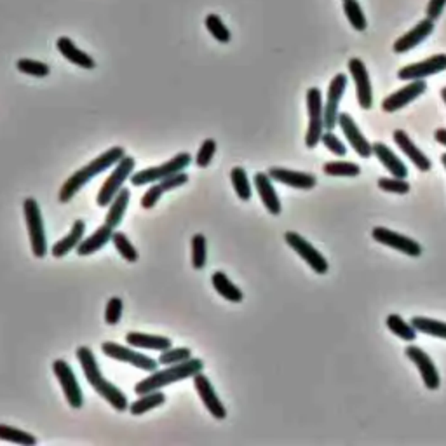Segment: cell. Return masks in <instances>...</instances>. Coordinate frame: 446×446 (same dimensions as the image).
<instances>
[{"instance_id": "cell-1", "label": "cell", "mask_w": 446, "mask_h": 446, "mask_svg": "<svg viewBox=\"0 0 446 446\" xmlns=\"http://www.w3.org/2000/svg\"><path fill=\"white\" fill-rule=\"evenodd\" d=\"M77 360H79L80 366H82V371L84 375H86L89 386H91L99 396L105 397L110 405L114 406L115 410H119V412H124V410L129 408L128 397L122 394V390L119 389V387H115L114 384H110L108 380L102 375L91 349L89 347L77 349Z\"/></svg>"}, {"instance_id": "cell-2", "label": "cell", "mask_w": 446, "mask_h": 446, "mask_svg": "<svg viewBox=\"0 0 446 446\" xmlns=\"http://www.w3.org/2000/svg\"><path fill=\"white\" fill-rule=\"evenodd\" d=\"M124 155H126L124 148L114 147L110 148V150H106L105 154L98 155L95 161H91V163L86 164L84 167L77 169L75 173H73L72 176L63 183V187H61L60 196H58L60 202H69V200L72 199V197L75 196V193L79 192L87 182H91L93 178L98 176L99 173H103V171L108 169V167L115 166Z\"/></svg>"}, {"instance_id": "cell-3", "label": "cell", "mask_w": 446, "mask_h": 446, "mask_svg": "<svg viewBox=\"0 0 446 446\" xmlns=\"http://www.w3.org/2000/svg\"><path fill=\"white\" fill-rule=\"evenodd\" d=\"M204 368V363L200 360H192L190 357L189 361H183V363H178L169 366L167 370L163 371H152L150 377H147L145 380L138 382L134 386V392L137 394H147L152 392V390H159L161 387L169 386V384L180 382V380H185V378L193 377L196 373L202 371Z\"/></svg>"}, {"instance_id": "cell-4", "label": "cell", "mask_w": 446, "mask_h": 446, "mask_svg": "<svg viewBox=\"0 0 446 446\" xmlns=\"http://www.w3.org/2000/svg\"><path fill=\"white\" fill-rule=\"evenodd\" d=\"M190 163H192V157H190V154L182 152V154L174 155L173 159L167 161V163H164V164H161V166L147 167V169H141V171H138V173L131 174V183L134 187H141V185H147V183L161 182V180L171 176V174H176V173H180V171L187 169Z\"/></svg>"}, {"instance_id": "cell-5", "label": "cell", "mask_w": 446, "mask_h": 446, "mask_svg": "<svg viewBox=\"0 0 446 446\" xmlns=\"http://www.w3.org/2000/svg\"><path fill=\"white\" fill-rule=\"evenodd\" d=\"M307 112H309V128L305 134L307 148L318 147L325 134V106L322 96L318 87H310L307 91Z\"/></svg>"}, {"instance_id": "cell-6", "label": "cell", "mask_w": 446, "mask_h": 446, "mask_svg": "<svg viewBox=\"0 0 446 446\" xmlns=\"http://www.w3.org/2000/svg\"><path fill=\"white\" fill-rule=\"evenodd\" d=\"M25 220H27L28 235H30L32 253L37 258H44L47 253V239H46V228H44V222H42L40 208H38L37 200L28 197L23 204Z\"/></svg>"}, {"instance_id": "cell-7", "label": "cell", "mask_w": 446, "mask_h": 446, "mask_svg": "<svg viewBox=\"0 0 446 446\" xmlns=\"http://www.w3.org/2000/svg\"><path fill=\"white\" fill-rule=\"evenodd\" d=\"M134 164H137L134 163V159L129 157V155H124V157L119 161L115 169L112 171V174H110L108 178H106L105 183H103L102 189H99L98 197H96V204H98L99 208H105V206H108L110 202L114 200V197L117 196L119 190L122 189V183H124L126 180L132 174Z\"/></svg>"}, {"instance_id": "cell-8", "label": "cell", "mask_w": 446, "mask_h": 446, "mask_svg": "<svg viewBox=\"0 0 446 446\" xmlns=\"http://www.w3.org/2000/svg\"><path fill=\"white\" fill-rule=\"evenodd\" d=\"M53 371L56 375L58 382H60L61 389H63L64 397L69 401V405L72 408H82L84 397L82 390H80L79 382H77V377L73 373V370L70 368V364L63 360H56L53 364Z\"/></svg>"}, {"instance_id": "cell-9", "label": "cell", "mask_w": 446, "mask_h": 446, "mask_svg": "<svg viewBox=\"0 0 446 446\" xmlns=\"http://www.w3.org/2000/svg\"><path fill=\"white\" fill-rule=\"evenodd\" d=\"M284 239H286L287 246L292 248L295 253H298L300 257L309 263V267L314 270V272L318 274L328 272V261H326V258L322 257V255L319 253V251L316 250L307 239H303L302 235L296 234V232H286V234H284Z\"/></svg>"}, {"instance_id": "cell-10", "label": "cell", "mask_w": 446, "mask_h": 446, "mask_svg": "<svg viewBox=\"0 0 446 446\" xmlns=\"http://www.w3.org/2000/svg\"><path fill=\"white\" fill-rule=\"evenodd\" d=\"M103 354L112 357V360L122 361V363H128L131 366H137L140 370L145 371H155L157 370V361L148 357V355L140 354L137 351H131L129 347H124V345L114 344V342H105L102 344Z\"/></svg>"}, {"instance_id": "cell-11", "label": "cell", "mask_w": 446, "mask_h": 446, "mask_svg": "<svg viewBox=\"0 0 446 446\" xmlns=\"http://www.w3.org/2000/svg\"><path fill=\"white\" fill-rule=\"evenodd\" d=\"M349 72L355 84V93H357V103L363 110H370L373 105V91H371L370 75H368L366 64L360 58H352L349 61Z\"/></svg>"}, {"instance_id": "cell-12", "label": "cell", "mask_w": 446, "mask_h": 446, "mask_svg": "<svg viewBox=\"0 0 446 446\" xmlns=\"http://www.w3.org/2000/svg\"><path fill=\"white\" fill-rule=\"evenodd\" d=\"M347 89V77L344 73H338L331 79L328 89V99L325 105V128L326 131H333L338 124V105Z\"/></svg>"}, {"instance_id": "cell-13", "label": "cell", "mask_w": 446, "mask_h": 446, "mask_svg": "<svg viewBox=\"0 0 446 446\" xmlns=\"http://www.w3.org/2000/svg\"><path fill=\"white\" fill-rule=\"evenodd\" d=\"M446 70V54H434V56L427 58V60L419 61V63L408 64L397 72V77L401 80H419L431 77L434 73L445 72Z\"/></svg>"}, {"instance_id": "cell-14", "label": "cell", "mask_w": 446, "mask_h": 446, "mask_svg": "<svg viewBox=\"0 0 446 446\" xmlns=\"http://www.w3.org/2000/svg\"><path fill=\"white\" fill-rule=\"evenodd\" d=\"M371 235H373L375 241L380 242V244H386V246L394 248V250L408 255V257H420V255H422V246H420L419 242L406 237V235H401L397 234V232L389 231V228L377 227L373 228Z\"/></svg>"}, {"instance_id": "cell-15", "label": "cell", "mask_w": 446, "mask_h": 446, "mask_svg": "<svg viewBox=\"0 0 446 446\" xmlns=\"http://www.w3.org/2000/svg\"><path fill=\"white\" fill-rule=\"evenodd\" d=\"M427 89V84L425 80L419 79V80H410L408 86H405L403 89L396 91L394 95L387 96L386 99L382 102V110L386 114H394L397 110H401L403 106H406L408 103H412L413 99L419 98L420 95H423Z\"/></svg>"}, {"instance_id": "cell-16", "label": "cell", "mask_w": 446, "mask_h": 446, "mask_svg": "<svg viewBox=\"0 0 446 446\" xmlns=\"http://www.w3.org/2000/svg\"><path fill=\"white\" fill-rule=\"evenodd\" d=\"M193 387H196L197 394H199L200 401L204 403V406L208 408V412L215 416L216 420H223L227 416V410L222 405L220 397L216 396L215 389H213L211 382L206 375H202V371L193 375Z\"/></svg>"}, {"instance_id": "cell-17", "label": "cell", "mask_w": 446, "mask_h": 446, "mask_svg": "<svg viewBox=\"0 0 446 446\" xmlns=\"http://www.w3.org/2000/svg\"><path fill=\"white\" fill-rule=\"evenodd\" d=\"M338 126L344 131L345 138H347L351 147L355 150V154L363 157V159H368V157L373 155V145H370V141L364 138V134L361 132V129L357 128V124H355L351 115L338 114Z\"/></svg>"}, {"instance_id": "cell-18", "label": "cell", "mask_w": 446, "mask_h": 446, "mask_svg": "<svg viewBox=\"0 0 446 446\" xmlns=\"http://www.w3.org/2000/svg\"><path fill=\"white\" fill-rule=\"evenodd\" d=\"M405 352H406V355H408V360H412L413 363L416 364V368H419L425 387H427L429 390L439 389V384H441V380H439V373H438V370H436L432 360L429 357L427 352H423L422 349L415 347V345H410V347H406Z\"/></svg>"}, {"instance_id": "cell-19", "label": "cell", "mask_w": 446, "mask_h": 446, "mask_svg": "<svg viewBox=\"0 0 446 446\" xmlns=\"http://www.w3.org/2000/svg\"><path fill=\"white\" fill-rule=\"evenodd\" d=\"M434 32V21L429 18L422 19L419 25H415V27L412 28V30L408 32V34H405L403 37L397 38L396 42H394V53L397 54H403V53H408V51H412L413 47H416L419 44H422L425 38L429 37V35Z\"/></svg>"}, {"instance_id": "cell-20", "label": "cell", "mask_w": 446, "mask_h": 446, "mask_svg": "<svg viewBox=\"0 0 446 446\" xmlns=\"http://www.w3.org/2000/svg\"><path fill=\"white\" fill-rule=\"evenodd\" d=\"M269 176L272 178L274 182L283 183V185L293 187V189L300 190H310L314 189L318 183V178L310 173H300V171L292 169H283V167H272L269 169Z\"/></svg>"}, {"instance_id": "cell-21", "label": "cell", "mask_w": 446, "mask_h": 446, "mask_svg": "<svg viewBox=\"0 0 446 446\" xmlns=\"http://www.w3.org/2000/svg\"><path fill=\"white\" fill-rule=\"evenodd\" d=\"M255 187L257 192L260 196L261 202L267 208V211L270 215H279L281 213V200L277 197L276 189L272 185V178L269 176V173H257L255 174Z\"/></svg>"}, {"instance_id": "cell-22", "label": "cell", "mask_w": 446, "mask_h": 446, "mask_svg": "<svg viewBox=\"0 0 446 446\" xmlns=\"http://www.w3.org/2000/svg\"><path fill=\"white\" fill-rule=\"evenodd\" d=\"M394 141H396L397 147L401 148V152L408 157L410 161H412L413 164H415L416 167H419L420 171H429L431 169V161H429L427 155H423L422 150H419V147H416L415 143H413L412 140H410V137L406 134L403 129H397V131H394Z\"/></svg>"}, {"instance_id": "cell-23", "label": "cell", "mask_w": 446, "mask_h": 446, "mask_svg": "<svg viewBox=\"0 0 446 446\" xmlns=\"http://www.w3.org/2000/svg\"><path fill=\"white\" fill-rule=\"evenodd\" d=\"M56 47H58V51L61 53V56L67 58V60H69L70 63L77 64V67H80V69L93 70L96 67L95 60H93V58L89 56L87 53L80 51L79 47H77L75 44H73L72 38L60 37L56 40Z\"/></svg>"}, {"instance_id": "cell-24", "label": "cell", "mask_w": 446, "mask_h": 446, "mask_svg": "<svg viewBox=\"0 0 446 446\" xmlns=\"http://www.w3.org/2000/svg\"><path fill=\"white\" fill-rule=\"evenodd\" d=\"M373 155L377 157L380 163L384 164V167L386 169L390 171V174L396 178H406L408 176V169H406L405 163L397 157L396 154H394L392 150H390L387 145L384 143H375L373 145Z\"/></svg>"}, {"instance_id": "cell-25", "label": "cell", "mask_w": 446, "mask_h": 446, "mask_svg": "<svg viewBox=\"0 0 446 446\" xmlns=\"http://www.w3.org/2000/svg\"><path fill=\"white\" fill-rule=\"evenodd\" d=\"M112 234H114V228L110 227V225H106V223H103L95 234H91L87 239L80 241V244L77 246V255L87 257V255L96 253V251H99L105 246L106 242L112 241Z\"/></svg>"}, {"instance_id": "cell-26", "label": "cell", "mask_w": 446, "mask_h": 446, "mask_svg": "<svg viewBox=\"0 0 446 446\" xmlns=\"http://www.w3.org/2000/svg\"><path fill=\"white\" fill-rule=\"evenodd\" d=\"M126 342L131 347L140 349H152V351H166V349L173 347V342L167 337H157V335H147V333L129 331L126 335Z\"/></svg>"}, {"instance_id": "cell-27", "label": "cell", "mask_w": 446, "mask_h": 446, "mask_svg": "<svg viewBox=\"0 0 446 446\" xmlns=\"http://www.w3.org/2000/svg\"><path fill=\"white\" fill-rule=\"evenodd\" d=\"M84 232H86V223H84L82 220H77V222L73 223L70 234L67 235V237L60 239V241L53 246L51 253H53L56 258H63L64 255H69L70 251L75 250V248L79 246L80 241H82L84 237Z\"/></svg>"}, {"instance_id": "cell-28", "label": "cell", "mask_w": 446, "mask_h": 446, "mask_svg": "<svg viewBox=\"0 0 446 446\" xmlns=\"http://www.w3.org/2000/svg\"><path fill=\"white\" fill-rule=\"evenodd\" d=\"M129 199H131V192H129V189H121L117 196L114 197V200L108 204V213H106L105 223L114 228V231L121 225L122 218H124V213L126 209H128Z\"/></svg>"}, {"instance_id": "cell-29", "label": "cell", "mask_w": 446, "mask_h": 446, "mask_svg": "<svg viewBox=\"0 0 446 446\" xmlns=\"http://www.w3.org/2000/svg\"><path fill=\"white\" fill-rule=\"evenodd\" d=\"M211 283H213V287L216 290V293H218V295H222L225 300H228V302L239 303V302H242V298H244V295H242L241 290H239V287L235 286L231 279H228L227 274L225 272L213 274Z\"/></svg>"}, {"instance_id": "cell-30", "label": "cell", "mask_w": 446, "mask_h": 446, "mask_svg": "<svg viewBox=\"0 0 446 446\" xmlns=\"http://www.w3.org/2000/svg\"><path fill=\"white\" fill-rule=\"evenodd\" d=\"M164 401H166V396L163 392L152 390L150 394H141L140 399L129 405V412H131V415H143V413L164 405Z\"/></svg>"}, {"instance_id": "cell-31", "label": "cell", "mask_w": 446, "mask_h": 446, "mask_svg": "<svg viewBox=\"0 0 446 446\" xmlns=\"http://www.w3.org/2000/svg\"><path fill=\"white\" fill-rule=\"evenodd\" d=\"M412 325L416 331L425 333V335H431V337L436 338H445L446 340V322L429 318H413Z\"/></svg>"}, {"instance_id": "cell-32", "label": "cell", "mask_w": 446, "mask_h": 446, "mask_svg": "<svg viewBox=\"0 0 446 446\" xmlns=\"http://www.w3.org/2000/svg\"><path fill=\"white\" fill-rule=\"evenodd\" d=\"M344 12L347 16L349 23L352 25V28L357 32L366 30V16H364L363 9H361L357 0H344Z\"/></svg>"}, {"instance_id": "cell-33", "label": "cell", "mask_w": 446, "mask_h": 446, "mask_svg": "<svg viewBox=\"0 0 446 446\" xmlns=\"http://www.w3.org/2000/svg\"><path fill=\"white\" fill-rule=\"evenodd\" d=\"M387 328L406 342H413L416 338V329L413 328V325L405 322V319L397 314H390L387 318Z\"/></svg>"}, {"instance_id": "cell-34", "label": "cell", "mask_w": 446, "mask_h": 446, "mask_svg": "<svg viewBox=\"0 0 446 446\" xmlns=\"http://www.w3.org/2000/svg\"><path fill=\"white\" fill-rule=\"evenodd\" d=\"M0 439H2V441L14 443V445L25 446H32L37 443V439L32 434H28V432L19 431V429L11 427V425H4V423H0Z\"/></svg>"}, {"instance_id": "cell-35", "label": "cell", "mask_w": 446, "mask_h": 446, "mask_svg": "<svg viewBox=\"0 0 446 446\" xmlns=\"http://www.w3.org/2000/svg\"><path fill=\"white\" fill-rule=\"evenodd\" d=\"M112 242H114L115 250H117L119 253H121V257L124 258L126 261L132 263V261L138 260L137 248L132 246V242L129 241L128 235H126L124 232L114 231V234H112Z\"/></svg>"}, {"instance_id": "cell-36", "label": "cell", "mask_w": 446, "mask_h": 446, "mask_svg": "<svg viewBox=\"0 0 446 446\" xmlns=\"http://www.w3.org/2000/svg\"><path fill=\"white\" fill-rule=\"evenodd\" d=\"M204 25H206V30H208L209 34H211L213 37L220 42V44H228V42H231V38H232L231 30L225 27V23H223L220 16L208 14L206 16Z\"/></svg>"}, {"instance_id": "cell-37", "label": "cell", "mask_w": 446, "mask_h": 446, "mask_svg": "<svg viewBox=\"0 0 446 446\" xmlns=\"http://www.w3.org/2000/svg\"><path fill=\"white\" fill-rule=\"evenodd\" d=\"M231 180L232 185H234L235 193H237L239 199L242 200H250L251 199V185L250 180H248L246 171L242 169V167H234L231 171Z\"/></svg>"}, {"instance_id": "cell-38", "label": "cell", "mask_w": 446, "mask_h": 446, "mask_svg": "<svg viewBox=\"0 0 446 446\" xmlns=\"http://www.w3.org/2000/svg\"><path fill=\"white\" fill-rule=\"evenodd\" d=\"M328 176H360L361 167L355 163H344V161H333V163H326L322 167Z\"/></svg>"}, {"instance_id": "cell-39", "label": "cell", "mask_w": 446, "mask_h": 446, "mask_svg": "<svg viewBox=\"0 0 446 446\" xmlns=\"http://www.w3.org/2000/svg\"><path fill=\"white\" fill-rule=\"evenodd\" d=\"M16 69H18L21 73H27V75H34V77H47L51 72L49 64L47 63L28 60V58H21V60H18Z\"/></svg>"}, {"instance_id": "cell-40", "label": "cell", "mask_w": 446, "mask_h": 446, "mask_svg": "<svg viewBox=\"0 0 446 446\" xmlns=\"http://www.w3.org/2000/svg\"><path fill=\"white\" fill-rule=\"evenodd\" d=\"M206 260H208L206 237L202 234H196L192 237V267L197 270L204 269Z\"/></svg>"}, {"instance_id": "cell-41", "label": "cell", "mask_w": 446, "mask_h": 446, "mask_svg": "<svg viewBox=\"0 0 446 446\" xmlns=\"http://www.w3.org/2000/svg\"><path fill=\"white\" fill-rule=\"evenodd\" d=\"M190 355H192V351L187 347H178V349H166V351H163V354H161L159 357V363L161 364H169V366H173V364H178V363H183V361H189Z\"/></svg>"}, {"instance_id": "cell-42", "label": "cell", "mask_w": 446, "mask_h": 446, "mask_svg": "<svg viewBox=\"0 0 446 446\" xmlns=\"http://www.w3.org/2000/svg\"><path fill=\"white\" fill-rule=\"evenodd\" d=\"M378 187L384 192L390 193H406L410 192V183L406 182V178H380L378 180Z\"/></svg>"}, {"instance_id": "cell-43", "label": "cell", "mask_w": 446, "mask_h": 446, "mask_svg": "<svg viewBox=\"0 0 446 446\" xmlns=\"http://www.w3.org/2000/svg\"><path fill=\"white\" fill-rule=\"evenodd\" d=\"M215 152H216V141L213 140V138H208L206 141H202V145H200L199 152H197V157H196L197 166L208 167L209 164H211Z\"/></svg>"}, {"instance_id": "cell-44", "label": "cell", "mask_w": 446, "mask_h": 446, "mask_svg": "<svg viewBox=\"0 0 446 446\" xmlns=\"http://www.w3.org/2000/svg\"><path fill=\"white\" fill-rule=\"evenodd\" d=\"M121 316H122V300L117 298V296H114V298H110L108 303H106V309H105L106 325L110 326L117 325V322L121 321Z\"/></svg>"}, {"instance_id": "cell-45", "label": "cell", "mask_w": 446, "mask_h": 446, "mask_svg": "<svg viewBox=\"0 0 446 446\" xmlns=\"http://www.w3.org/2000/svg\"><path fill=\"white\" fill-rule=\"evenodd\" d=\"M321 141L325 143V147L331 152V154H335V155L347 154V147H345V145L342 143L337 137H335V134H333V131H326L325 134H322Z\"/></svg>"}, {"instance_id": "cell-46", "label": "cell", "mask_w": 446, "mask_h": 446, "mask_svg": "<svg viewBox=\"0 0 446 446\" xmlns=\"http://www.w3.org/2000/svg\"><path fill=\"white\" fill-rule=\"evenodd\" d=\"M163 193H164V190L159 183L152 185L150 189L143 193V197H141V208H145V209L154 208V206L159 202L161 197H163Z\"/></svg>"}, {"instance_id": "cell-47", "label": "cell", "mask_w": 446, "mask_h": 446, "mask_svg": "<svg viewBox=\"0 0 446 446\" xmlns=\"http://www.w3.org/2000/svg\"><path fill=\"white\" fill-rule=\"evenodd\" d=\"M185 183H189V174L183 173V171H180V173L171 174V176H167V178H164V180H161L159 185L163 187L164 192H169V190L176 189V187L185 185Z\"/></svg>"}, {"instance_id": "cell-48", "label": "cell", "mask_w": 446, "mask_h": 446, "mask_svg": "<svg viewBox=\"0 0 446 446\" xmlns=\"http://www.w3.org/2000/svg\"><path fill=\"white\" fill-rule=\"evenodd\" d=\"M445 8H446V0H429L427 9H425V14H427L429 19L436 21V19L443 14Z\"/></svg>"}, {"instance_id": "cell-49", "label": "cell", "mask_w": 446, "mask_h": 446, "mask_svg": "<svg viewBox=\"0 0 446 446\" xmlns=\"http://www.w3.org/2000/svg\"><path fill=\"white\" fill-rule=\"evenodd\" d=\"M434 138H436V141H438L439 145L446 147V129L445 128L438 129V131L434 132Z\"/></svg>"}, {"instance_id": "cell-50", "label": "cell", "mask_w": 446, "mask_h": 446, "mask_svg": "<svg viewBox=\"0 0 446 446\" xmlns=\"http://www.w3.org/2000/svg\"><path fill=\"white\" fill-rule=\"evenodd\" d=\"M441 98H443V102L446 103V87H443L441 89Z\"/></svg>"}, {"instance_id": "cell-51", "label": "cell", "mask_w": 446, "mask_h": 446, "mask_svg": "<svg viewBox=\"0 0 446 446\" xmlns=\"http://www.w3.org/2000/svg\"><path fill=\"white\" fill-rule=\"evenodd\" d=\"M441 163H443V166L446 167V154H443V155H441Z\"/></svg>"}]
</instances>
